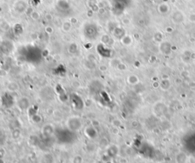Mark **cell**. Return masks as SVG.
Segmentation results:
<instances>
[{
  "mask_svg": "<svg viewBox=\"0 0 195 163\" xmlns=\"http://www.w3.org/2000/svg\"><path fill=\"white\" fill-rule=\"evenodd\" d=\"M66 127L71 131H79L82 127V121L79 117L72 116L66 121Z\"/></svg>",
  "mask_w": 195,
  "mask_h": 163,
  "instance_id": "1",
  "label": "cell"
},
{
  "mask_svg": "<svg viewBox=\"0 0 195 163\" xmlns=\"http://www.w3.org/2000/svg\"><path fill=\"white\" fill-rule=\"evenodd\" d=\"M30 105H31V102H30V100L27 97L24 96V97L20 98L19 100H18V106L22 111L27 110L30 107Z\"/></svg>",
  "mask_w": 195,
  "mask_h": 163,
  "instance_id": "2",
  "label": "cell"
},
{
  "mask_svg": "<svg viewBox=\"0 0 195 163\" xmlns=\"http://www.w3.org/2000/svg\"><path fill=\"white\" fill-rule=\"evenodd\" d=\"M54 131V127L51 124H46L43 127L42 133L44 136H50Z\"/></svg>",
  "mask_w": 195,
  "mask_h": 163,
  "instance_id": "3",
  "label": "cell"
},
{
  "mask_svg": "<svg viewBox=\"0 0 195 163\" xmlns=\"http://www.w3.org/2000/svg\"><path fill=\"white\" fill-rule=\"evenodd\" d=\"M187 160V156L184 153L180 152L175 156L176 163H186Z\"/></svg>",
  "mask_w": 195,
  "mask_h": 163,
  "instance_id": "4",
  "label": "cell"
},
{
  "mask_svg": "<svg viewBox=\"0 0 195 163\" xmlns=\"http://www.w3.org/2000/svg\"><path fill=\"white\" fill-rule=\"evenodd\" d=\"M21 136V130L19 129H15V130H12V137L14 140H17Z\"/></svg>",
  "mask_w": 195,
  "mask_h": 163,
  "instance_id": "5",
  "label": "cell"
},
{
  "mask_svg": "<svg viewBox=\"0 0 195 163\" xmlns=\"http://www.w3.org/2000/svg\"><path fill=\"white\" fill-rule=\"evenodd\" d=\"M72 163H83V158L80 155H75L72 160Z\"/></svg>",
  "mask_w": 195,
  "mask_h": 163,
  "instance_id": "6",
  "label": "cell"
},
{
  "mask_svg": "<svg viewBox=\"0 0 195 163\" xmlns=\"http://www.w3.org/2000/svg\"><path fill=\"white\" fill-rule=\"evenodd\" d=\"M8 90H11V91H15L18 89V86H17L16 84H10L8 86Z\"/></svg>",
  "mask_w": 195,
  "mask_h": 163,
  "instance_id": "7",
  "label": "cell"
}]
</instances>
